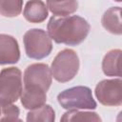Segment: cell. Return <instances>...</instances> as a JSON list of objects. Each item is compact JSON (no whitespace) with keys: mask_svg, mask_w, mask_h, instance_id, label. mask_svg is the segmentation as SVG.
<instances>
[{"mask_svg":"<svg viewBox=\"0 0 122 122\" xmlns=\"http://www.w3.org/2000/svg\"><path fill=\"white\" fill-rule=\"evenodd\" d=\"M58 102L65 109H94L96 107L92 92L87 87H75L64 91L58 95Z\"/></svg>","mask_w":122,"mask_h":122,"instance_id":"6","label":"cell"},{"mask_svg":"<svg viewBox=\"0 0 122 122\" xmlns=\"http://www.w3.org/2000/svg\"><path fill=\"white\" fill-rule=\"evenodd\" d=\"M51 82V71L45 64H33L27 68L24 75L25 89L22 104L27 109L39 108L46 99V92Z\"/></svg>","mask_w":122,"mask_h":122,"instance_id":"1","label":"cell"},{"mask_svg":"<svg viewBox=\"0 0 122 122\" xmlns=\"http://www.w3.org/2000/svg\"><path fill=\"white\" fill-rule=\"evenodd\" d=\"M79 68L76 53L71 50L60 51L51 64L53 77L59 82H66L74 77Z\"/></svg>","mask_w":122,"mask_h":122,"instance_id":"4","label":"cell"},{"mask_svg":"<svg viewBox=\"0 0 122 122\" xmlns=\"http://www.w3.org/2000/svg\"><path fill=\"white\" fill-rule=\"evenodd\" d=\"M47 8L42 1L31 0L27 3L24 10V16L28 21L39 23L43 21L47 17Z\"/></svg>","mask_w":122,"mask_h":122,"instance_id":"9","label":"cell"},{"mask_svg":"<svg viewBox=\"0 0 122 122\" xmlns=\"http://www.w3.org/2000/svg\"><path fill=\"white\" fill-rule=\"evenodd\" d=\"M22 92L21 72L17 68H9L0 74V103L7 106L16 101Z\"/></svg>","mask_w":122,"mask_h":122,"instance_id":"3","label":"cell"},{"mask_svg":"<svg viewBox=\"0 0 122 122\" xmlns=\"http://www.w3.org/2000/svg\"><path fill=\"white\" fill-rule=\"evenodd\" d=\"M120 84L121 81L118 80H105L99 83L96 87V96L105 105L115 104L116 102L120 104V100L115 98L116 96L120 98Z\"/></svg>","mask_w":122,"mask_h":122,"instance_id":"7","label":"cell"},{"mask_svg":"<svg viewBox=\"0 0 122 122\" xmlns=\"http://www.w3.org/2000/svg\"><path fill=\"white\" fill-rule=\"evenodd\" d=\"M120 51H112L104 58L103 61V71L108 75H120Z\"/></svg>","mask_w":122,"mask_h":122,"instance_id":"11","label":"cell"},{"mask_svg":"<svg viewBox=\"0 0 122 122\" xmlns=\"http://www.w3.org/2000/svg\"><path fill=\"white\" fill-rule=\"evenodd\" d=\"M119 12H120V8H112L108 11L105 12L103 16V26L105 29L109 30V31L112 33H117L119 34L120 31V21H115V19H119Z\"/></svg>","mask_w":122,"mask_h":122,"instance_id":"12","label":"cell"},{"mask_svg":"<svg viewBox=\"0 0 122 122\" xmlns=\"http://www.w3.org/2000/svg\"><path fill=\"white\" fill-rule=\"evenodd\" d=\"M90 26L87 21L79 16H58L51 18L48 30L56 43L77 45L81 43L89 33Z\"/></svg>","mask_w":122,"mask_h":122,"instance_id":"2","label":"cell"},{"mask_svg":"<svg viewBox=\"0 0 122 122\" xmlns=\"http://www.w3.org/2000/svg\"><path fill=\"white\" fill-rule=\"evenodd\" d=\"M27 55L30 58L41 59L48 56L51 51V42L43 30H30L24 36Z\"/></svg>","mask_w":122,"mask_h":122,"instance_id":"5","label":"cell"},{"mask_svg":"<svg viewBox=\"0 0 122 122\" xmlns=\"http://www.w3.org/2000/svg\"><path fill=\"white\" fill-rule=\"evenodd\" d=\"M19 59L16 40L9 35L0 34V64L15 63Z\"/></svg>","mask_w":122,"mask_h":122,"instance_id":"8","label":"cell"},{"mask_svg":"<svg viewBox=\"0 0 122 122\" xmlns=\"http://www.w3.org/2000/svg\"><path fill=\"white\" fill-rule=\"evenodd\" d=\"M49 9L58 16H66L77 9L76 0H47Z\"/></svg>","mask_w":122,"mask_h":122,"instance_id":"10","label":"cell"},{"mask_svg":"<svg viewBox=\"0 0 122 122\" xmlns=\"http://www.w3.org/2000/svg\"><path fill=\"white\" fill-rule=\"evenodd\" d=\"M21 8L22 0H0V13L4 16H16Z\"/></svg>","mask_w":122,"mask_h":122,"instance_id":"13","label":"cell"}]
</instances>
